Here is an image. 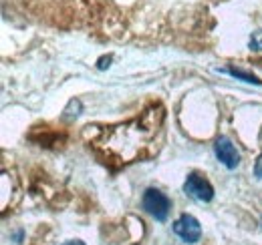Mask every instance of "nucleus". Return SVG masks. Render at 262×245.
<instances>
[{"label": "nucleus", "mask_w": 262, "mask_h": 245, "mask_svg": "<svg viewBox=\"0 0 262 245\" xmlns=\"http://www.w3.org/2000/svg\"><path fill=\"white\" fill-rule=\"evenodd\" d=\"M141 207L156 217L158 221H165L167 215H169V209H171V201L165 197L162 191L158 189H147L143 193V199H141Z\"/></svg>", "instance_id": "1"}, {"label": "nucleus", "mask_w": 262, "mask_h": 245, "mask_svg": "<svg viewBox=\"0 0 262 245\" xmlns=\"http://www.w3.org/2000/svg\"><path fill=\"white\" fill-rule=\"evenodd\" d=\"M173 233L184 241V243H196L202 237V227L196 217L184 213L176 223H173Z\"/></svg>", "instance_id": "2"}, {"label": "nucleus", "mask_w": 262, "mask_h": 245, "mask_svg": "<svg viewBox=\"0 0 262 245\" xmlns=\"http://www.w3.org/2000/svg\"><path fill=\"white\" fill-rule=\"evenodd\" d=\"M184 191H186V195H190L192 199L202 201V203H208V201H212V197H214V189H212V185L208 183L204 177L196 175V173L190 175V177L186 179Z\"/></svg>", "instance_id": "3"}, {"label": "nucleus", "mask_w": 262, "mask_h": 245, "mask_svg": "<svg viewBox=\"0 0 262 245\" xmlns=\"http://www.w3.org/2000/svg\"><path fill=\"white\" fill-rule=\"evenodd\" d=\"M214 153L220 159V163H222L224 167H228V169H236L238 163H240V155L236 151V147L232 145V141L226 139V137H220V139L216 141Z\"/></svg>", "instance_id": "4"}, {"label": "nucleus", "mask_w": 262, "mask_h": 245, "mask_svg": "<svg viewBox=\"0 0 262 245\" xmlns=\"http://www.w3.org/2000/svg\"><path fill=\"white\" fill-rule=\"evenodd\" d=\"M232 77H236V79H242V81H246V83H254V85H258L260 81L254 77V75H248V72H242V70H236V68H230L228 70Z\"/></svg>", "instance_id": "5"}, {"label": "nucleus", "mask_w": 262, "mask_h": 245, "mask_svg": "<svg viewBox=\"0 0 262 245\" xmlns=\"http://www.w3.org/2000/svg\"><path fill=\"white\" fill-rule=\"evenodd\" d=\"M250 51H262V31H254L250 36Z\"/></svg>", "instance_id": "6"}, {"label": "nucleus", "mask_w": 262, "mask_h": 245, "mask_svg": "<svg viewBox=\"0 0 262 245\" xmlns=\"http://www.w3.org/2000/svg\"><path fill=\"white\" fill-rule=\"evenodd\" d=\"M254 175L260 179L262 177V155L258 157V161H256V167H254Z\"/></svg>", "instance_id": "7"}, {"label": "nucleus", "mask_w": 262, "mask_h": 245, "mask_svg": "<svg viewBox=\"0 0 262 245\" xmlns=\"http://www.w3.org/2000/svg\"><path fill=\"white\" fill-rule=\"evenodd\" d=\"M63 245H85V243L79 241V239H73V241H67V243H63Z\"/></svg>", "instance_id": "8"}, {"label": "nucleus", "mask_w": 262, "mask_h": 245, "mask_svg": "<svg viewBox=\"0 0 262 245\" xmlns=\"http://www.w3.org/2000/svg\"><path fill=\"white\" fill-rule=\"evenodd\" d=\"M260 223H262V221H260Z\"/></svg>", "instance_id": "9"}]
</instances>
